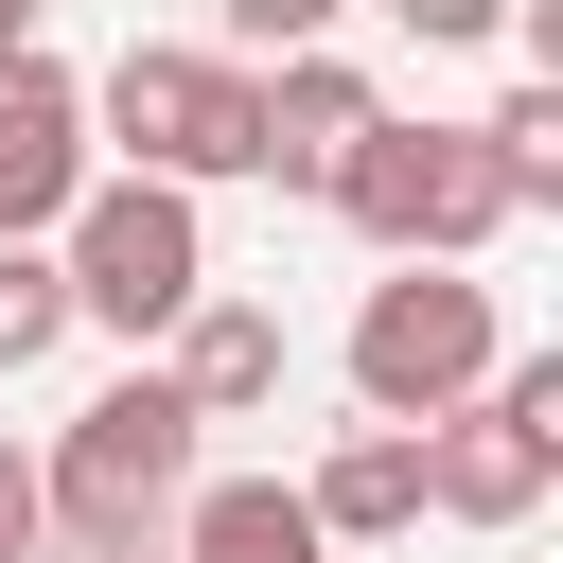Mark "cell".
I'll return each mask as SVG.
<instances>
[{"mask_svg":"<svg viewBox=\"0 0 563 563\" xmlns=\"http://www.w3.org/2000/svg\"><path fill=\"white\" fill-rule=\"evenodd\" d=\"M194 405H176V369H123V387H88L70 422H53V457H35V510H53V545H88V563H141L158 528H176V493H194Z\"/></svg>","mask_w":563,"mask_h":563,"instance_id":"cell-1","label":"cell"},{"mask_svg":"<svg viewBox=\"0 0 563 563\" xmlns=\"http://www.w3.org/2000/svg\"><path fill=\"white\" fill-rule=\"evenodd\" d=\"M35 35H53V0H0V53H35Z\"/></svg>","mask_w":563,"mask_h":563,"instance_id":"cell-17","label":"cell"},{"mask_svg":"<svg viewBox=\"0 0 563 563\" xmlns=\"http://www.w3.org/2000/svg\"><path fill=\"white\" fill-rule=\"evenodd\" d=\"M317 194H334V211H352L387 264H475V246L510 229V194H493L475 123H387V106L352 123V158H334Z\"/></svg>","mask_w":563,"mask_h":563,"instance_id":"cell-4","label":"cell"},{"mask_svg":"<svg viewBox=\"0 0 563 563\" xmlns=\"http://www.w3.org/2000/svg\"><path fill=\"white\" fill-rule=\"evenodd\" d=\"M299 510H317L334 545H405V528H422V422H352V440L299 475Z\"/></svg>","mask_w":563,"mask_h":563,"instance_id":"cell-10","label":"cell"},{"mask_svg":"<svg viewBox=\"0 0 563 563\" xmlns=\"http://www.w3.org/2000/svg\"><path fill=\"white\" fill-rule=\"evenodd\" d=\"M70 334V264H53V229H0V369H35Z\"/></svg>","mask_w":563,"mask_h":563,"instance_id":"cell-13","label":"cell"},{"mask_svg":"<svg viewBox=\"0 0 563 563\" xmlns=\"http://www.w3.org/2000/svg\"><path fill=\"white\" fill-rule=\"evenodd\" d=\"M88 123L123 141V176H176V194H211V176H246L264 70H246V53H211V35H123V70L88 88Z\"/></svg>","mask_w":563,"mask_h":563,"instance_id":"cell-3","label":"cell"},{"mask_svg":"<svg viewBox=\"0 0 563 563\" xmlns=\"http://www.w3.org/2000/svg\"><path fill=\"white\" fill-rule=\"evenodd\" d=\"M53 264H70V317L88 334H176V299H211V229H194V194L176 176H88L70 211H53Z\"/></svg>","mask_w":563,"mask_h":563,"instance_id":"cell-2","label":"cell"},{"mask_svg":"<svg viewBox=\"0 0 563 563\" xmlns=\"http://www.w3.org/2000/svg\"><path fill=\"white\" fill-rule=\"evenodd\" d=\"M176 563H334V528L299 510V475H194L176 493Z\"/></svg>","mask_w":563,"mask_h":563,"instance_id":"cell-11","label":"cell"},{"mask_svg":"<svg viewBox=\"0 0 563 563\" xmlns=\"http://www.w3.org/2000/svg\"><path fill=\"white\" fill-rule=\"evenodd\" d=\"M545 493H563V440H545L528 405L457 387V405L422 422V510H457V528H528Z\"/></svg>","mask_w":563,"mask_h":563,"instance_id":"cell-6","label":"cell"},{"mask_svg":"<svg viewBox=\"0 0 563 563\" xmlns=\"http://www.w3.org/2000/svg\"><path fill=\"white\" fill-rule=\"evenodd\" d=\"M88 194V88L53 53H0V229H53Z\"/></svg>","mask_w":563,"mask_h":563,"instance_id":"cell-7","label":"cell"},{"mask_svg":"<svg viewBox=\"0 0 563 563\" xmlns=\"http://www.w3.org/2000/svg\"><path fill=\"white\" fill-rule=\"evenodd\" d=\"M35 545H53V510H35V457L0 440V563H35Z\"/></svg>","mask_w":563,"mask_h":563,"instance_id":"cell-16","label":"cell"},{"mask_svg":"<svg viewBox=\"0 0 563 563\" xmlns=\"http://www.w3.org/2000/svg\"><path fill=\"white\" fill-rule=\"evenodd\" d=\"M352 0H211V53H317Z\"/></svg>","mask_w":563,"mask_h":563,"instance_id":"cell-14","label":"cell"},{"mask_svg":"<svg viewBox=\"0 0 563 563\" xmlns=\"http://www.w3.org/2000/svg\"><path fill=\"white\" fill-rule=\"evenodd\" d=\"M475 158H493V194H510V211H563V88L528 70V88L475 123Z\"/></svg>","mask_w":563,"mask_h":563,"instance_id":"cell-12","label":"cell"},{"mask_svg":"<svg viewBox=\"0 0 563 563\" xmlns=\"http://www.w3.org/2000/svg\"><path fill=\"white\" fill-rule=\"evenodd\" d=\"M387 18H405L422 53H475V35H510V0H387Z\"/></svg>","mask_w":563,"mask_h":563,"instance_id":"cell-15","label":"cell"},{"mask_svg":"<svg viewBox=\"0 0 563 563\" xmlns=\"http://www.w3.org/2000/svg\"><path fill=\"white\" fill-rule=\"evenodd\" d=\"M158 369H176L194 422H264V405H282V317H264V299H176V352H158Z\"/></svg>","mask_w":563,"mask_h":563,"instance_id":"cell-9","label":"cell"},{"mask_svg":"<svg viewBox=\"0 0 563 563\" xmlns=\"http://www.w3.org/2000/svg\"><path fill=\"white\" fill-rule=\"evenodd\" d=\"M369 106H387V88H369V70L334 53V35H317V53H282V70H264V123H246V176L317 194V176L352 158V123H369Z\"/></svg>","mask_w":563,"mask_h":563,"instance_id":"cell-8","label":"cell"},{"mask_svg":"<svg viewBox=\"0 0 563 563\" xmlns=\"http://www.w3.org/2000/svg\"><path fill=\"white\" fill-rule=\"evenodd\" d=\"M493 352H510V334H493V282H475V264H387V282L352 299V405H369V422H440Z\"/></svg>","mask_w":563,"mask_h":563,"instance_id":"cell-5","label":"cell"}]
</instances>
